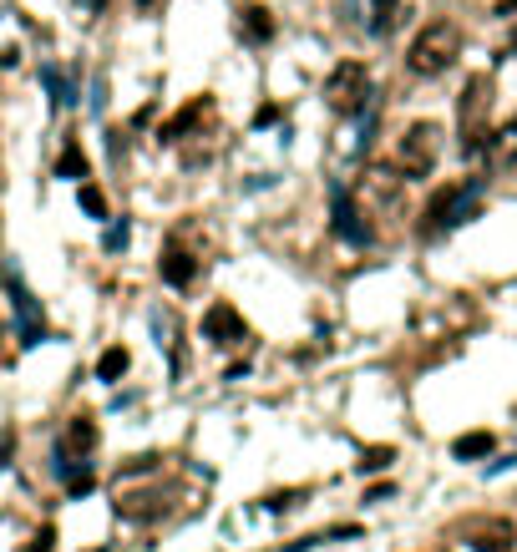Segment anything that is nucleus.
I'll list each match as a JSON object with an SVG mask.
<instances>
[{
	"instance_id": "12",
	"label": "nucleus",
	"mask_w": 517,
	"mask_h": 552,
	"mask_svg": "<svg viewBox=\"0 0 517 552\" xmlns=\"http://www.w3.org/2000/svg\"><path fill=\"white\" fill-rule=\"evenodd\" d=\"M497 441H492V431H467V436H457L452 441V456L457 461H477V456H487Z\"/></svg>"
},
{
	"instance_id": "11",
	"label": "nucleus",
	"mask_w": 517,
	"mask_h": 552,
	"mask_svg": "<svg viewBox=\"0 0 517 552\" xmlns=\"http://www.w3.org/2000/svg\"><path fill=\"white\" fill-rule=\"evenodd\" d=\"M158 274H163L173 289H188V284H193V274H198V259H193V254L173 239V244L163 249V259H158Z\"/></svg>"
},
{
	"instance_id": "3",
	"label": "nucleus",
	"mask_w": 517,
	"mask_h": 552,
	"mask_svg": "<svg viewBox=\"0 0 517 552\" xmlns=\"http://www.w3.org/2000/svg\"><path fill=\"white\" fill-rule=\"evenodd\" d=\"M477 203H482V183H477V178H472V183H452V188H441V193L426 203V223H421V233H441V228L467 223V218L477 213Z\"/></svg>"
},
{
	"instance_id": "1",
	"label": "nucleus",
	"mask_w": 517,
	"mask_h": 552,
	"mask_svg": "<svg viewBox=\"0 0 517 552\" xmlns=\"http://www.w3.org/2000/svg\"><path fill=\"white\" fill-rule=\"evenodd\" d=\"M462 56V26L457 21H431L416 31V41L406 46V66L416 76H441L452 61Z\"/></svg>"
},
{
	"instance_id": "5",
	"label": "nucleus",
	"mask_w": 517,
	"mask_h": 552,
	"mask_svg": "<svg viewBox=\"0 0 517 552\" xmlns=\"http://www.w3.org/2000/svg\"><path fill=\"white\" fill-rule=\"evenodd\" d=\"M441 157V127L436 122H411L401 132V147H396V168L406 178H426Z\"/></svg>"
},
{
	"instance_id": "10",
	"label": "nucleus",
	"mask_w": 517,
	"mask_h": 552,
	"mask_svg": "<svg viewBox=\"0 0 517 552\" xmlns=\"http://www.w3.org/2000/svg\"><path fill=\"white\" fill-rule=\"evenodd\" d=\"M208 117H213V102H208V97H193L178 117H168V122H163V132H158V137H163V142H183V137H193Z\"/></svg>"
},
{
	"instance_id": "15",
	"label": "nucleus",
	"mask_w": 517,
	"mask_h": 552,
	"mask_svg": "<svg viewBox=\"0 0 517 552\" xmlns=\"http://www.w3.org/2000/svg\"><path fill=\"white\" fill-rule=\"evenodd\" d=\"M127 365H132V360H127V350H122V345H112V350L97 360V380H117V375H127Z\"/></svg>"
},
{
	"instance_id": "20",
	"label": "nucleus",
	"mask_w": 517,
	"mask_h": 552,
	"mask_svg": "<svg viewBox=\"0 0 517 552\" xmlns=\"http://www.w3.org/2000/svg\"><path fill=\"white\" fill-rule=\"evenodd\" d=\"M51 542H56V532H51V527H41V532H36V547H31V552H51Z\"/></svg>"
},
{
	"instance_id": "18",
	"label": "nucleus",
	"mask_w": 517,
	"mask_h": 552,
	"mask_svg": "<svg viewBox=\"0 0 517 552\" xmlns=\"http://www.w3.org/2000/svg\"><path fill=\"white\" fill-rule=\"evenodd\" d=\"M381 466H391V446H371L360 456V471H381Z\"/></svg>"
},
{
	"instance_id": "19",
	"label": "nucleus",
	"mask_w": 517,
	"mask_h": 552,
	"mask_svg": "<svg viewBox=\"0 0 517 552\" xmlns=\"http://www.w3.org/2000/svg\"><path fill=\"white\" fill-rule=\"evenodd\" d=\"M300 502H305V492H274L264 507H269V512H289V507H300Z\"/></svg>"
},
{
	"instance_id": "2",
	"label": "nucleus",
	"mask_w": 517,
	"mask_h": 552,
	"mask_svg": "<svg viewBox=\"0 0 517 552\" xmlns=\"http://www.w3.org/2000/svg\"><path fill=\"white\" fill-rule=\"evenodd\" d=\"M487 112H492V82L487 76H472V82L462 87V102H457V127H462V152L477 157L482 142L492 137L487 132Z\"/></svg>"
},
{
	"instance_id": "17",
	"label": "nucleus",
	"mask_w": 517,
	"mask_h": 552,
	"mask_svg": "<svg viewBox=\"0 0 517 552\" xmlns=\"http://www.w3.org/2000/svg\"><path fill=\"white\" fill-rule=\"evenodd\" d=\"M82 208H87L92 218H107V198H102V188H92V183H82Z\"/></svg>"
},
{
	"instance_id": "14",
	"label": "nucleus",
	"mask_w": 517,
	"mask_h": 552,
	"mask_svg": "<svg viewBox=\"0 0 517 552\" xmlns=\"http://www.w3.org/2000/svg\"><path fill=\"white\" fill-rule=\"evenodd\" d=\"M56 173H61V178H87V157H82V147H77V142H66V147H61Z\"/></svg>"
},
{
	"instance_id": "9",
	"label": "nucleus",
	"mask_w": 517,
	"mask_h": 552,
	"mask_svg": "<svg viewBox=\"0 0 517 552\" xmlns=\"http://www.w3.org/2000/svg\"><path fill=\"white\" fill-rule=\"evenodd\" d=\"M467 537L477 552H512L517 547V527L502 522V517H487V522H467Z\"/></svg>"
},
{
	"instance_id": "4",
	"label": "nucleus",
	"mask_w": 517,
	"mask_h": 552,
	"mask_svg": "<svg viewBox=\"0 0 517 552\" xmlns=\"http://www.w3.org/2000/svg\"><path fill=\"white\" fill-rule=\"evenodd\" d=\"M325 102L340 117H350V112H360L365 102H371V71H365V61H340L325 76Z\"/></svg>"
},
{
	"instance_id": "13",
	"label": "nucleus",
	"mask_w": 517,
	"mask_h": 552,
	"mask_svg": "<svg viewBox=\"0 0 517 552\" xmlns=\"http://www.w3.org/2000/svg\"><path fill=\"white\" fill-rule=\"evenodd\" d=\"M244 36H249L254 46H264V41L274 36V16H269L264 6H249V11H244Z\"/></svg>"
},
{
	"instance_id": "6",
	"label": "nucleus",
	"mask_w": 517,
	"mask_h": 552,
	"mask_svg": "<svg viewBox=\"0 0 517 552\" xmlns=\"http://www.w3.org/2000/svg\"><path fill=\"white\" fill-rule=\"evenodd\" d=\"M401 188H406V173H401V168L371 163V168L360 173V203H365V208L396 213V208H401Z\"/></svg>"
},
{
	"instance_id": "23",
	"label": "nucleus",
	"mask_w": 517,
	"mask_h": 552,
	"mask_svg": "<svg viewBox=\"0 0 517 552\" xmlns=\"http://www.w3.org/2000/svg\"><path fill=\"white\" fill-rule=\"evenodd\" d=\"M512 127H517V122H512Z\"/></svg>"
},
{
	"instance_id": "7",
	"label": "nucleus",
	"mask_w": 517,
	"mask_h": 552,
	"mask_svg": "<svg viewBox=\"0 0 517 552\" xmlns=\"http://www.w3.org/2000/svg\"><path fill=\"white\" fill-rule=\"evenodd\" d=\"M330 208H335V233H340L345 244H360V249H365V244L376 239V228L365 223V213L355 208V198H350L345 188H330Z\"/></svg>"
},
{
	"instance_id": "16",
	"label": "nucleus",
	"mask_w": 517,
	"mask_h": 552,
	"mask_svg": "<svg viewBox=\"0 0 517 552\" xmlns=\"http://www.w3.org/2000/svg\"><path fill=\"white\" fill-rule=\"evenodd\" d=\"M396 6H401V0H371V31H376V36H386V31H391Z\"/></svg>"
},
{
	"instance_id": "22",
	"label": "nucleus",
	"mask_w": 517,
	"mask_h": 552,
	"mask_svg": "<svg viewBox=\"0 0 517 552\" xmlns=\"http://www.w3.org/2000/svg\"><path fill=\"white\" fill-rule=\"evenodd\" d=\"M158 6H163V0H137V11H142V16H153Z\"/></svg>"
},
{
	"instance_id": "8",
	"label": "nucleus",
	"mask_w": 517,
	"mask_h": 552,
	"mask_svg": "<svg viewBox=\"0 0 517 552\" xmlns=\"http://www.w3.org/2000/svg\"><path fill=\"white\" fill-rule=\"evenodd\" d=\"M203 340L224 345V350L244 345V340H249V330H244V314H239L234 304H213V309L203 314Z\"/></svg>"
},
{
	"instance_id": "21",
	"label": "nucleus",
	"mask_w": 517,
	"mask_h": 552,
	"mask_svg": "<svg viewBox=\"0 0 517 552\" xmlns=\"http://www.w3.org/2000/svg\"><path fill=\"white\" fill-rule=\"evenodd\" d=\"M77 6H82L87 16H102V11H107V0H77Z\"/></svg>"
}]
</instances>
